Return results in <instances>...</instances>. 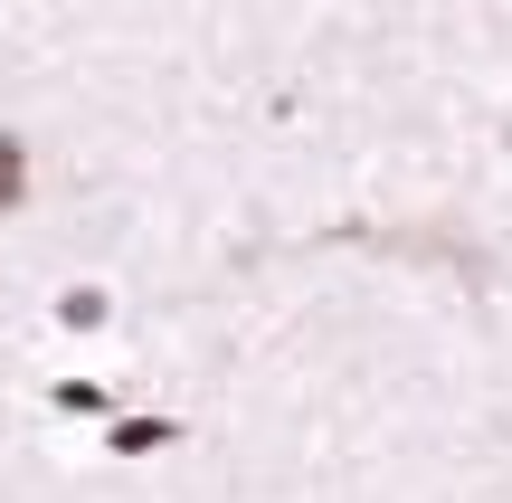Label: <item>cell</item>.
Returning <instances> with one entry per match:
<instances>
[{"mask_svg": "<svg viewBox=\"0 0 512 503\" xmlns=\"http://www.w3.org/2000/svg\"><path fill=\"white\" fill-rule=\"evenodd\" d=\"M171 418H124V428H114V456H143V447H171Z\"/></svg>", "mask_w": 512, "mask_h": 503, "instance_id": "obj_1", "label": "cell"}]
</instances>
